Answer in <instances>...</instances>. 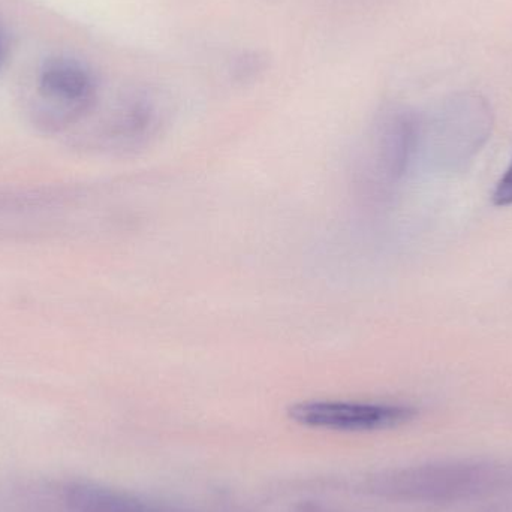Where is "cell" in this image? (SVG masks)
<instances>
[{"mask_svg":"<svg viewBox=\"0 0 512 512\" xmlns=\"http://www.w3.org/2000/svg\"><path fill=\"white\" fill-rule=\"evenodd\" d=\"M501 480L492 465L471 462H444L394 472L382 481V490L409 501H456L486 492Z\"/></svg>","mask_w":512,"mask_h":512,"instance_id":"obj_1","label":"cell"},{"mask_svg":"<svg viewBox=\"0 0 512 512\" xmlns=\"http://www.w3.org/2000/svg\"><path fill=\"white\" fill-rule=\"evenodd\" d=\"M288 414L295 423L312 429L375 432L403 426L414 420L417 411L399 403L309 400L295 403Z\"/></svg>","mask_w":512,"mask_h":512,"instance_id":"obj_2","label":"cell"},{"mask_svg":"<svg viewBox=\"0 0 512 512\" xmlns=\"http://www.w3.org/2000/svg\"><path fill=\"white\" fill-rule=\"evenodd\" d=\"M435 137L454 162L481 149L492 131V111L481 96L457 95L448 99L435 117Z\"/></svg>","mask_w":512,"mask_h":512,"instance_id":"obj_3","label":"cell"},{"mask_svg":"<svg viewBox=\"0 0 512 512\" xmlns=\"http://www.w3.org/2000/svg\"><path fill=\"white\" fill-rule=\"evenodd\" d=\"M39 93L48 102L54 120L69 123L92 108L96 84L92 72L74 59H54L42 69Z\"/></svg>","mask_w":512,"mask_h":512,"instance_id":"obj_4","label":"cell"},{"mask_svg":"<svg viewBox=\"0 0 512 512\" xmlns=\"http://www.w3.org/2000/svg\"><path fill=\"white\" fill-rule=\"evenodd\" d=\"M423 123L411 111H394L376 129L370 161L384 179L396 182L408 171L418 150Z\"/></svg>","mask_w":512,"mask_h":512,"instance_id":"obj_5","label":"cell"},{"mask_svg":"<svg viewBox=\"0 0 512 512\" xmlns=\"http://www.w3.org/2000/svg\"><path fill=\"white\" fill-rule=\"evenodd\" d=\"M66 504L74 512H165L126 493L90 483H74L66 489Z\"/></svg>","mask_w":512,"mask_h":512,"instance_id":"obj_6","label":"cell"},{"mask_svg":"<svg viewBox=\"0 0 512 512\" xmlns=\"http://www.w3.org/2000/svg\"><path fill=\"white\" fill-rule=\"evenodd\" d=\"M493 204L498 207L512 206V161L492 195Z\"/></svg>","mask_w":512,"mask_h":512,"instance_id":"obj_7","label":"cell"},{"mask_svg":"<svg viewBox=\"0 0 512 512\" xmlns=\"http://www.w3.org/2000/svg\"><path fill=\"white\" fill-rule=\"evenodd\" d=\"M0 51H2V38H0Z\"/></svg>","mask_w":512,"mask_h":512,"instance_id":"obj_8","label":"cell"}]
</instances>
